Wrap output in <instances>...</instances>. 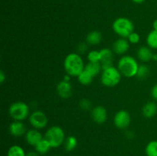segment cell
Listing matches in <instances>:
<instances>
[{
    "mask_svg": "<svg viewBox=\"0 0 157 156\" xmlns=\"http://www.w3.org/2000/svg\"><path fill=\"white\" fill-rule=\"evenodd\" d=\"M85 64L78 53H70L65 57L64 61V68L66 73L71 76H76L84 70Z\"/></svg>",
    "mask_w": 157,
    "mask_h": 156,
    "instance_id": "1",
    "label": "cell"
},
{
    "mask_svg": "<svg viewBox=\"0 0 157 156\" xmlns=\"http://www.w3.org/2000/svg\"><path fill=\"white\" fill-rule=\"evenodd\" d=\"M140 64L133 57L130 55H124L117 63V68L122 76L131 78L136 76Z\"/></svg>",
    "mask_w": 157,
    "mask_h": 156,
    "instance_id": "2",
    "label": "cell"
},
{
    "mask_svg": "<svg viewBox=\"0 0 157 156\" xmlns=\"http://www.w3.org/2000/svg\"><path fill=\"white\" fill-rule=\"evenodd\" d=\"M44 138L50 143L52 148H57L64 145L66 136L64 129L61 126L52 125L48 128Z\"/></svg>",
    "mask_w": 157,
    "mask_h": 156,
    "instance_id": "3",
    "label": "cell"
},
{
    "mask_svg": "<svg viewBox=\"0 0 157 156\" xmlns=\"http://www.w3.org/2000/svg\"><path fill=\"white\" fill-rule=\"evenodd\" d=\"M121 77L122 74L117 67L112 66L102 70L101 74V82L104 87H113L120 84Z\"/></svg>",
    "mask_w": 157,
    "mask_h": 156,
    "instance_id": "4",
    "label": "cell"
},
{
    "mask_svg": "<svg viewBox=\"0 0 157 156\" xmlns=\"http://www.w3.org/2000/svg\"><path fill=\"white\" fill-rule=\"evenodd\" d=\"M112 28L115 34L124 38H127L132 32H134V24L126 17H119L115 19Z\"/></svg>",
    "mask_w": 157,
    "mask_h": 156,
    "instance_id": "5",
    "label": "cell"
},
{
    "mask_svg": "<svg viewBox=\"0 0 157 156\" xmlns=\"http://www.w3.org/2000/svg\"><path fill=\"white\" fill-rule=\"evenodd\" d=\"M9 114L15 121H24L30 116V107L22 101H16L10 105Z\"/></svg>",
    "mask_w": 157,
    "mask_h": 156,
    "instance_id": "6",
    "label": "cell"
},
{
    "mask_svg": "<svg viewBox=\"0 0 157 156\" xmlns=\"http://www.w3.org/2000/svg\"><path fill=\"white\" fill-rule=\"evenodd\" d=\"M30 125L36 129H43L48 123V119L44 112L41 110H35L32 112L29 117Z\"/></svg>",
    "mask_w": 157,
    "mask_h": 156,
    "instance_id": "7",
    "label": "cell"
},
{
    "mask_svg": "<svg viewBox=\"0 0 157 156\" xmlns=\"http://www.w3.org/2000/svg\"><path fill=\"white\" fill-rule=\"evenodd\" d=\"M131 123V116L130 113L125 110L117 112L113 117V124L115 127L121 130L127 129Z\"/></svg>",
    "mask_w": 157,
    "mask_h": 156,
    "instance_id": "8",
    "label": "cell"
},
{
    "mask_svg": "<svg viewBox=\"0 0 157 156\" xmlns=\"http://www.w3.org/2000/svg\"><path fill=\"white\" fill-rule=\"evenodd\" d=\"M91 118L97 124H104L107 119V111L103 106H97L91 110Z\"/></svg>",
    "mask_w": 157,
    "mask_h": 156,
    "instance_id": "9",
    "label": "cell"
},
{
    "mask_svg": "<svg viewBox=\"0 0 157 156\" xmlns=\"http://www.w3.org/2000/svg\"><path fill=\"white\" fill-rule=\"evenodd\" d=\"M100 54H101L100 63L102 66L103 70L113 66V54L114 53L113 50L105 47L100 50Z\"/></svg>",
    "mask_w": 157,
    "mask_h": 156,
    "instance_id": "10",
    "label": "cell"
},
{
    "mask_svg": "<svg viewBox=\"0 0 157 156\" xmlns=\"http://www.w3.org/2000/svg\"><path fill=\"white\" fill-rule=\"evenodd\" d=\"M130 42L127 38H120L113 42L112 46V50L113 53L117 55H124L130 49Z\"/></svg>",
    "mask_w": 157,
    "mask_h": 156,
    "instance_id": "11",
    "label": "cell"
},
{
    "mask_svg": "<svg viewBox=\"0 0 157 156\" xmlns=\"http://www.w3.org/2000/svg\"><path fill=\"white\" fill-rule=\"evenodd\" d=\"M9 131L12 136H15V137H21V136H25L26 132H27V128L22 121L14 120L9 125Z\"/></svg>",
    "mask_w": 157,
    "mask_h": 156,
    "instance_id": "12",
    "label": "cell"
},
{
    "mask_svg": "<svg viewBox=\"0 0 157 156\" xmlns=\"http://www.w3.org/2000/svg\"><path fill=\"white\" fill-rule=\"evenodd\" d=\"M57 93L62 99H68L72 95V86L70 82L61 80L57 84Z\"/></svg>",
    "mask_w": 157,
    "mask_h": 156,
    "instance_id": "13",
    "label": "cell"
},
{
    "mask_svg": "<svg viewBox=\"0 0 157 156\" xmlns=\"http://www.w3.org/2000/svg\"><path fill=\"white\" fill-rule=\"evenodd\" d=\"M25 141L29 145H32V146L35 147L40 141L44 139L42 134L41 133V132L38 129L36 128H32V129L28 130L27 132H26L25 136Z\"/></svg>",
    "mask_w": 157,
    "mask_h": 156,
    "instance_id": "14",
    "label": "cell"
},
{
    "mask_svg": "<svg viewBox=\"0 0 157 156\" xmlns=\"http://www.w3.org/2000/svg\"><path fill=\"white\" fill-rule=\"evenodd\" d=\"M153 49L149 46H141L138 48L136 52L137 58L143 63H148L152 61L153 56Z\"/></svg>",
    "mask_w": 157,
    "mask_h": 156,
    "instance_id": "15",
    "label": "cell"
},
{
    "mask_svg": "<svg viewBox=\"0 0 157 156\" xmlns=\"http://www.w3.org/2000/svg\"><path fill=\"white\" fill-rule=\"evenodd\" d=\"M157 113V104L154 101L147 102L142 108V114L147 119L154 117Z\"/></svg>",
    "mask_w": 157,
    "mask_h": 156,
    "instance_id": "16",
    "label": "cell"
},
{
    "mask_svg": "<svg viewBox=\"0 0 157 156\" xmlns=\"http://www.w3.org/2000/svg\"><path fill=\"white\" fill-rule=\"evenodd\" d=\"M102 41V35L98 31H91L86 36V42L90 45H98Z\"/></svg>",
    "mask_w": 157,
    "mask_h": 156,
    "instance_id": "17",
    "label": "cell"
},
{
    "mask_svg": "<svg viewBox=\"0 0 157 156\" xmlns=\"http://www.w3.org/2000/svg\"><path fill=\"white\" fill-rule=\"evenodd\" d=\"M84 70L87 72H88L91 76L95 77L98 76L100 73L102 72V66H101V63H91L88 62L85 65Z\"/></svg>",
    "mask_w": 157,
    "mask_h": 156,
    "instance_id": "18",
    "label": "cell"
},
{
    "mask_svg": "<svg viewBox=\"0 0 157 156\" xmlns=\"http://www.w3.org/2000/svg\"><path fill=\"white\" fill-rule=\"evenodd\" d=\"M51 148H52V146H51L50 143H49L44 138L42 140L40 141V142L35 146V150L39 154H47V153L50 151Z\"/></svg>",
    "mask_w": 157,
    "mask_h": 156,
    "instance_id": "19",
    "label": "cell"
},
{
    "mask_svg": "<svg viewBox=\"0 0 157 156\" xmlns=\"http://www.w3.org/2000/svg\"><path fill=\"white\" fill-rule=\"evenodd\" d=\"M78 139L75 136H69L67 137H66L65 141L64 142V149L66 151H73L75 148L78 146Z\"/></svg>",
    "mask_w": 157,
    "mask_h": 156,
    "instance_id": "20",
    "label": "cell"
},
{
    "mask_svg": "<svg viewBox=\"0 0 157 156\" xmlns=\"http://www.w3.org/2000/svg\"><path fill=\"white\" fill-rule=\"evenodd\" d=\"M78 80L81 85L84 86H88L90 85V84L92 83L94 79V76H91L88 72L86 71L85 70H83L79 75H78Z\"/></svg>",
    "mask_w": 157,
    "mask_h": 156,
    "instance_id": "21",
    "label": "cell"
},
{
    "mask_svg": "<svg viewBox=\"0 0 157 156\" xmlns=\"http://www.w3.org/2000/svg\"><path fill=\"white\" fill-rule=\"evenodd\" d=\"M7 156H26V152L20 145H13L8 150Z\"/></svg>",
    "mask_w": 157,
    "mask_h": 156,
    "instance_id": "22",
    "label": "cell"
},
{
    "mask_svg": "<svg viewBox=\"0 0 157 156\" xmlns=\"http://www.w3.org/2000/svg\"><path fill=\"white\" fill-rule=\"evenodd\" d=\"M147 46L153 50L157 49V31L153 29L147 35Z\"/></svg>",
    "mask_w": 157,
    "mask_h": 156,
    "instance_id": "23",
    "label": "cell"
},
{
    "mask_svg": "<svg viewBox=\"0 0 157 156\" xmlns=\"http://www.w3.org/2000/svg\"><path fill=\"white\" fill-rule=\"evenodd\" d=\"M150 73V69L148 65L145 64H143L139 65L138 67L137 73H136V77L140 80H145L149 76Z\"/></svg>",
    "mask_w": 157,
    "mask_h": 156,
    "instance_id": "24",
    "label": "cell"
},
{
    "mask_svg": "<svg viewBox=\"0 0 157 156\" xmlns=\"http://www.w3.org/2000/svg\"><path fill=\"white\" fill-rule=\"evenodd\" d=\"M147 156H157V140L150 141L145 148Z\"/></svg>",
    "mask_w": 157,
    "mask_h": 156,
    "instance_id": "25",
    "label": "cell"
},
{
    "mask_svg": "<svg viewBox=\"0 0 157 156\" xmlns=\"http://www.w3.org/2000/svg\"><path fill=\"white\" fill-rule=\"evenodd\" d=\"M87 58L89 62L100 63V61H101V54H100V50H90V51H89L88 53H87Z\"/></svg>",
    "mask_w": 157,
    "mask_h": 156,
    "instance_id": "26",
    "label": "cell"
},
{
    "mask_svg": "<svg viewBox=\"0 0 157 156\" xmlns=\"http://www.w3.org/2000/svg\"><path fill=\"white\" fill-rule=\"evenodd\" d=\"M79 107L81 108V110H84V111H88V110L93 109L92 108V102L87 98L81 99L79 101Z\"/></svg>",
    "mask_w": 157,
    "mask_h": 156,
    "instance_id": "27",
    "label": "cell"
},
{
    "mask_svg": "<svg viewBox=\"0 0 157 156\" xmlns=\"http://www.w3.org/2000/svg\"><path fill=\"white\" fill-rule=\"evenodd\" d=\"M127 40L130 42V44H136L140 42V36L139 33L136 32H133L127 38Z\"/></svg>",
    "mask_w": 157,
    "mask_h": 156,
    "instance_id": "28",
    "label": "cell"
},
{
    "mask_svg": "<svg viewBox=\"0 0 157 156\" xmlns=\"http://www.w3.org/2000/svg\"><path fill=\"white\" fill-rule=\"evenodd\" d=\"M87 42H81L77 47V53H78L79 54H84L87 52Z\"/></svg>",
    "mask_w": 157,
    "mask_h": 156,
    "instance_id": "29",
    "label": "cell"
},
{
    "mask_svg": "<svg viewBox=\"0 0 157 156\" xmlns=\"http://www.w3.org/2000/svg\"><path fill=\"white\" fill-rule=\"evenodd\" d=\"M150 95H151L152 98L157 102V83L152 87L151 90H150Z\"/></svg>",
    "mask_w": 157,
    "mask_h": 156,
    "instance_id": "30",
    "label": "cell"
},
{
    "mask_svg": "<svg viewBox=\"0 0 157 156\" xmlns=\"http://www.w3.org/2000/svg\"><path fill=\"white\" fill-rule=\"evenodd\" d=\"M6 80V75L5 73V72L3 70H1L0 71V83L2 84H4L5 81Z\"/></svg>",
    "mask_w": 157,
    "mask_h": 156,
    "instance_id": "31",
    "label": "cell"
},
{
    "mask_svg": "<svg viewBox=\"0 0 157 156\" xmlns=\"http://www.w3.org/2000/svg\"><path fill=\"white\" fill-rule=\"evenodd\" d=\"M135 134L133 131H127L126 132V137L129 139H133L134 138Z\"/></svg>",
    "mask_w": 157,
    "mask_h": 156,
    "instance_id": "32",
    "label": "cell"
},
{
    "mask_svg": "<svg viewBox=\"0 0 157 156\" xmlns=\"http://www.w3.org/2000/svg\"><path fill=\"white\" fill-rule=\"evenodd\" d=\"M26 156H39V154L36 151H32L26 153Z\"/></svg>",
    "mask_w": 157,
    "mask_h": 156,
    "instance_id": "33",
    "label": "cell"
},
{
    "mask_svg": "<svg viewBox=\"0 0 157 156\" xmlns=\"http://www.w3.org/2000/svg\"><path fill=\"white\" fill-rule=\"evenodd\" d=\"M63 80L67 81V82H70V80H71V76H70V75H68V74H67V73H66V75H64V78H63Z\"/></svg>",
    "mask_w": 157,
    "mask_h": 156,
    "instance_id": "34",
    "label": "cell"
},
{
    "mask_svg": "<svg viewBox=\"0 0 157 156\" xmlns=\"http://www.w3.org/2000/svg\"><path fill=\"white\" fill-rule=\"evenodd\" d=\"M146 0H132V2L134 3H136V4H141V3L144 2Z\"/></svg>",
    "mask_w": 157,
    "mask_h": 156,
    "instance_id": "35",
    "label": "cell"
},
{
    "mask_svg": "<svg viewBox=\"0 0 157 156\" xmlns=\"http://www.w3.org/2000/svg\"><path fill=\"white\" fill-rule=\"evenodd\" d=\"M153 29H154V30L157 31V19H156L154 21H153Z\"/></svg>",
    "mask_w": 157,
    "mask_h": 156,
    "instance_id": "36",
    "label": "cell"
},
{
    "mask_svg": "<svg viewBox=\"0 0 157 156\" xmlns=\"http://www.w3.org/2000/svg\"><path fill=\"white\" fill-rule=\"evenodd\" d=\"M152 61H157V54H153V59H152Z\"/></svg>",
    "mask_w": 157,
    "mask_h": 156,
    "instance_id": "37",
    "label": "cell"
},
{
    "mask_svg": "<svg viewBox=\"0 0 157 156\" xmlns=\"http://www.w3.org/2000/svg\"><path fill=\"white\" fill-rule=\"evenodd\" d=\"M71 156H78V155H71Z\"/></svg>",
    "mask_w": 157,
    "mask_h": 156,
    "instance_id": "38",
    "label": "cell"
},
{
    "mask_svg": "<svg viewBox=\"0 0 157 156\" xmlns=\"http://www.w3.org/2000/svg\"><path fill=\"white\" fill-rule=\"evenodd\" d=\"M56 156H58V155H56Z\"/></svg>",
    "mask_w": 157,
    "mask_h": 156,
    "instance_id": "39",
    "label": "cell"
}]
</instances>
